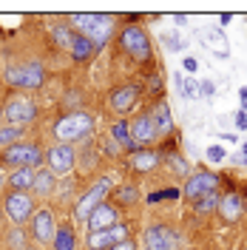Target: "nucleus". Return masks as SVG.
Wrapping results in <instances>:
<instances>
[{"instance_id":"nucleus-1","label":"nucleus","mask_w":247,"mask_h":250,"mask_svg":"<svg viewBox=\"0 0 247 250\" xmlns=\"http://www.w3.org/2000/svg\"><path fill=\"white\" fill-rule=\"evenodd\" d=\"M94 128H97L94 114H88V111H65L54 120L51 137H54V142L77 148L80 142H88V137H94Z\"/></svg>"},{"instance_id":"nucleus-2","label":"nucleus","mask_w":247,"mask_h":250,"mask_svg":"<svg viewBox=\"0 0 247 250\" xmlns=\"http://www.w3.org/2000/svg\"><path fill=\"white\" fill-rule=\"evenodd\" d=\"M3 83L12 88V94L40 91L43 83H46V65H43V60L12 62V65L3 68Z\"/></svg>"},{"instance_id":"nucleus-3","label":"nucleus","mask_w":247,"mask_h":250,"mask_svg":"<svg viewBox=\"0 0 247 250\" xmlns=\"http://www.w3.org/2000/svg\"><path fill=\"white\" fill-rule=\"evenodd\" d=\"M65 23L74 34L91 40L97 51L105 48L111 43V37H114V15H68Z\"/></svg>"},{"instance_id":"nucleus-4","label":"nucleus","mask_w":247,"mask_h":250,"mask_svg":"<svg viewBox=\"0 0 247 250\" xmlns=\"http://www.w3.org/2000/svg\"><path fill=\"white\" fill-rule=\"evenodd\" d=\"M43 162H46V151H43L40 142H34V140L15 142V145L0 151V171H6V173L17 171V168L37 171V168H43Z\"/></svg>"},{"instance_id":"nucleus-5","label":"nucleus","mask_w":247,"mask_h":250,"mask_svg":"<svg viewBox=\"0 0 247 250\" xmlns=\"http://www.w3.org/2000/svg\"><path fill=\"white\" fill-rule=\"evenodd\" d=\"M117 46L128 60L134 62H151L154 57V46H151V37L142 23H125L120 34H117Z\"/></svg>"},{"instance_id":"nucleus-6","label":"nucleus","mask_w":247,"mask_h":250,"mask_svg":"<svg viewBox=\"0 0 247 250\" xmlns=\"http://www.w3.org/2000/svg\"><path fill=\"white\" fill-rule=\"evenodd\" d=\"M57 228H60V222H57L54 208H48V205H37L34 216H31L29 225H26V233L31 236L34 245H40V248L48 250L51 248V242H54V236H57Z\"/></svg>"},{"instance_id":"nucleus-7","label":"nucleus","mask_w":247,"mask_h":250,"mask_svg":"<svg viewBox=\"0 0 247 250\" xmlns=\"http://www.w3.org/2000/svg\"><path fill=\"white\" fill-rule=\"evenodd\" d=\"M111 190H114V176H100V179H94L91 188H85L82 193L77 196V202H74V219H77L80 225H85V219L91 213L94 208L100 202H105L111 196Z\"/></svg>"},{"instance_id":"nucleus-8","label":"nucleus","mask_w":247,"mask_h":250,"mask_svg":"<svg viewBox=\"0 0 247 250\" xmlns=\"http://www.w3.org/2000/svg\"><path fill=\"white\" fill-rule=\"evenodd\" d=\"M37 117H40V108H37V103L31 100L29 94H12V97L3 103V123L6 125L29 128Z\"/></svg>"},{"instance_id":"nucleus-9","label":"nucleus","mask_w":247,"mask_h":250,"mask_svg":"<svg viewBox=\"0 0 247 250\" xmlns=\"http://www.w3.org/2000/svg\"><path fill=\"white\" fill-rule=\"evenodd\" d=\"M34 210H37V199L31 193H23V190H6L3 193V213L15 228H26L29 219L34 216Z\"/></svg>"},{"instance_id":"nucleus-10","label":"nucleus","mask_w":247,"mask_h":250,"mask_svg":"<svg viewBox=\"0 0 247 250\" xmlns=\"http://www.w3.org/2000/svg\"><path fill=\"white\" fill-rule=\"evenodd\" d=\"M142 250H182V233L165 222H154L142 230Z\"/></svg>"},{"instance_id":"nucleus-11","label":"nucleus","mask_w":247,"mask_h":250,"mask_svg":"<svg viewBox=\"0 0 247 250\" xmlns=\"http://www.w3.org/2000/svg\"><path fill=\"white\" fill-rule=\"evenodd\" d=\"M43 165L57 179L60 176H68V173L77 171V148L74 145H62V142H51L46 148V162Z\"/></svg>"},{"instance_id":"nucleus-12","label":"nucleus","mask_w":247,"mask_h":250,"mask_svg":"<svg viewBox=\"0 0 247 250\" xmlns=\"http://www.w3.org/2000/svg\"><path fill=\"white\" fill-rule=\"evenodd\" d=\"M139 97H142V85H139V83L117 85V88H111V94H108V108L114 111L120 120H125V117L134 111V105L139 103Z\"/></svg>"},{"instance_id":"nucleus-13","label":"nucleus","mask_w":247,"mask_h":250,"mask_svg":"<svg viewBox=\"0 0 247 250\" xmlns=\"http://www.w3.org/2000/svg\"><path fill=\"white\" fill-rule=\"evenodd\" d=\"M125 239H131V228H128V222H117L114 228L85 233V250H111Z\"/></svg>"},{"instance_id":"nucleus-14","label":"nucleus","mask_w":247,"mask_h":250,"mask_svg":"<svg viewBox=\"0 0 247 250\" xmlns=\"http://www.w3.org/2000/svg\"><path fill=\"white\" fill-rule=\"evenodd\" d=\"M219 182H222V176H219V173H213V171H207V168L193 171V173L185 179L182 196H185L187 202H196V199H199V196H205V193L219 190Z\"/></svg>"},{"instance_id":"nucleus-15","label":"nucleus","mask_w":247,"mask_h":250,"mask_svg":"<svg viewBox=\"0 0 247 250\" xmlns=\"http://www.w3.org/2000/svg\"><path fill=\"white\" fill-rule=\"evenodd\" d=\"M117 222H123V213H120V208L114 202H100L97 208H94L91 213H88V219H85V230L88 233H94V230H105V228H114Z\"/></svg>"},{"instance_id":"nucleus-16","label":"nucleus","mask_w":247,"mask_h":250,"mask_svg":"<svg viewBox=\"0 0 247 250\" xmlns=\"http://www.w3.org/2000/svg\"><path fill=\"white\" fill-rule=\"evenodd\" d=\"M245 210H247V202H245V196H242L239 190H227V193H222L216 213H219V219H222L225 225H236L239 219L245 216Z\"/></svg>"},{"instance_id":"nucleus-17","label":"nucleus","mask_w":247,"mask_h":250,"mask_svg":"<svg viewBox=\"0 0 247 250\" xmlns=\"http://www.w3.org/2000/svg\"><path fill=\"white\" fill-rule=\"evenodd\" d=\"M165 162V154L156 148H137L134 154H128V168L134 173H151Z\"/></svg>"},{"instance_id":"nucleus-18","label":"nucleus","mask_w":247,"mask_h":250,"mask_svg":"<svg viewBox=\"0 0 247 250\" xmlns=\"http://www.w3.org/2000/svg\"><path fill=\"white\" fill-rule=\"evenodd\" d=\"M128 123H131V140H134L137 148H151L156 142V128H154V123H151V117H148V111L137 114V117L128 120Z\"/></svg>"},{"instance_id":"nucleus-19","label":"nucleus","mask_w":247,"mask_h":250,"mask_svg":"<svg viewBox=\"0 0 247 250\" xmlns=\"http://www.w3.org/2000/svg\"><path fill=\"white\" fill-rule=\"evenodd\" d=\"M148 117H151V123H154V128H156V140H165V137L173 134V114H170V105L162 97L148 108Z\"/></svg>"},{"instance_id":"nucleus-20","label":"nucleus","mask_w":247,"mask_h":250,"mask_svg":"<svg viewBox=\"0 0 247 250\" xmlns=\"http://www.w3.org/2000/svg\"><path fill=\"white\" fill-rule=\"evenodd\" d=\"M57 176L48 171L46 165L43 168H37L34 171V182H31V196L37 199V202H46V199H51L54 193H57Z\"/></svg>"},{"instance_id":"nucleus-21","label":"nucleus","mask_w":247,"mask_h":250,"mask_svg":"<svg viewBox=\"0 0 247 250\" xmlns=\"http://www.w3.org/2000/svg\"><path fill=\"white\" fill-rule=\"evenodd\" d=\"M202 40H205L202 46L210 48L216 60H227V57H230V46H227V37H225L222 29H205L202 31Z\"/></svg>"},{"instance_id":"nucleus-22","label":"nucleus","mask_w":247,"mask_h":250,"mask_svg":"<svg viewBox=\"0 0 247 250\" xmlns=\"http://www.w3.org/2000/svg\"><path fill=\"white\" fill-rule=\"evenodd\" d=\"M108 137L120 145V151H125V154H134V151H137V145L131 140V123H128V120H114Z\"/></svg>"},{"instance_id":"nucleus-23","label":"nucleus","mask_w":247,"mask_h":250,"mask_svg":"<svg viewBox=\"0 0 247 250\" xmlns=\"http://www.w3.org/2000/svg\"><path fill=\"white\" fill-rule=\"evenodd\" d=\"M108 202H114L117 208H131L139 202V188L137 182H123V185H114Z\"/></svg>"},{"instance_id":"nucleus-24","label":"nucleus","mask_w":247,"mask_h":250,"mask_svg":"<svg viewBox=\"0 0 247 250\" xmlns=\"http://www.w3.org/2000/svg\"><path fill=\"white\" fill-rule=\"evenodd\" d=\"M31 182H34V171H31V168H17V171L6 173V185H9V190L31 193Z\"/></svg>"},{"instance_id":"nucleus-25","label":"nucleus","mask_w":247,"mask_h":250,"mask_svg":"<svg viewBox=\"0 0 247 250\" xmlns=\"http://www.w3.org/2000/svg\"><path fill=\"white\" fill-rule=\"evenodd\" d=\"M74 248H77V230H74V225L62 222L60 228H57V236H54V242H51L48 250H74Z\"/></svg>"},{"instance_id":"nucleus-26","label":"nucleus","mask_w":247,"mask_h":250,"mask_svg":"<svg viewBox=\"0 0 247 250\" xmlns=\"http://www.w3.org/2000/svg\"><path fill=\"white\" fill-rule=\"evenodd\" d=\"M71 60L77 62V65H82V62H88L97 57V46H94L91 40H85V37H80L77 34V40H74V46H71Z\"/></svg>"},{"instance_id":"nucleus-27","label":"nucleus","mask_w":247,"mask_h":250,"mask_svg":"<svg viewBox=\"0 0 247 250\" xmlns=\"http://www.w3.org/2000/svg\"><path fill=\"white\" fill-rule=\"evenodd\" d=\"M51 40H54L62 51H71L74 40H77V34L68 29V23H57V26H51Z\"/></svg>"},{"instance_id":"nucleus-28","label":"nucleus","mask_w":247,"mask_h":250,"mask_svg":"<svg viewBox=\"0 0 247 250\" xmlns=\"http://www.w3.org/2000/svg\"><path fill=\"white\" fill-rule=\"evenodd\" d=\"M26 140V128H20V125H0V151L3 148H9V145H15V142H23Z\"/></svg>"},{"instance_id":"nucleus-29","label":"nucleus","mask_w":247,"mask_h":250,"mask_svg":"<svg viewBox=\"0 0 247 250\" xmlns=\"http://www.w3.org/2000/svg\"><path fill=\"white\" fill-rule=\"evenodd\" d=\"M219 199H222V193H219V190H210V193H205V196H199V199L193 202V210H196L199 216H207V213H213L219 208Z\"/></svg>"},{"instance_id":"nucleus-30","label":"nucleus","mask_w":247,"mask_h":250,"mask_svg":"<svg viewBox=\"0 0 247 250\" xmlns=\"http://www.w3.org/2000/svg\"><path fill=\"white\" fill-rule=\"evenodd\" d=\"M26 239H29L26 228H15V225H9V228H6V248H9V250H26V248H29V245H26Z\"/></svg>"},{"instance_id":"nucleus-31","label":"nucleus","mask_w":247,"mask_h":250,"mask_svg":"<svg viewBox=\"0 0 247 250\" xmlns=\"http://www.w3.org/2000/svg\"><path fill=\"white\" fill-rule=\"evenodd\" d=\"M176 91H179V97H185V100H199V80L176 74Z\"/></svg>"},{"instance_id":"nucleus-32","label":"nucleus","mask_w":247,"mask_h":250,"mask_svg":"<svg viewBox=\"0 0 247 250\" xmlns=\"http://www.w3.org/2000/svg\"><path fill=\"white\" fill-rule=\"evenodd\" d=\"M165 165H168L176 176H190V165H187V159L179 154V151H168V154H165Z\"/></svg>"},{"instance_id":"nucleus-33","label":"nucleus","mask_w":247,"mask_h":250,"mask_svg":"<svg viewBox=\"0 0 247 250\" xmlns=\"http://www.w3.org/2000/svg\"><path fill=\"white\" fill-rule=\"evenodd\" d=\"M179 196H182V190H179V188H165V190L148 193V196H145V202H148V205H159L162 199H179Z\"/></svg>"},{"instance_id":"nucleus-34","label":"nucleus","mask_w":247,"mask_h":250,"mask_svg":"<svg viewBox=\"0 0 247 250\" xmlns=\"http://www.w3.org/2000/svg\"><path fill=\"white\" fill-rule=\"evenodd\" d=\"M205 159H207V162H210V165H219V162H225V159H227V151H225V145H207V148H205Z\"/></svg>"},{"instance_id":"nucleus-35","label":"nucleus","mask_w":247,"mask_h":250,"mask_svg":"<svg viewBox=\"0 0 247 250\" xmlns=\"http://www.w3.org/2000/svg\"><path fill=\"white\" fill-rule=\"evenodd\" d=\"M162 40H165V48L168 51H185V40H182V34H176V31H168V34H162Z\"/></svg>"},{"instance_id":"nucleus-36","label":"nucleus","mask_w":247,"mask_h":250,"mask_svg":"<svg viewBox=\"0 0 247 250\" xmlns=\"http://www.w3.org/2000/svg\"><path fill=\"white\" fill-rule=\"evenodd\" d=\"M199 97H205V100L216 97V83H213V80H202L199 83Z\"/></svg>"},{"instance_id":"nucleus-37","label":"nucleus","mask_w":247,"mask_h":250,"mask_svg":"<svg viewBox=\"0 0 247 250\" xmlns=\"http://www.w3.org/2000/svg\"><path fill=\"white\" fill-rule=\"evenodd\" d=\"M182 68H185L187 74H196V71H199V60L190 57V54H185V57H182Z\"/></svg>"},{"instance_id":"nucleus-38","label":"nucleus","mask_w":247,"mask_h":250,"mask_svg":"<svg viewBox=\"0 0 247 250\" xmlns=\"http://www.w3.org/2000/svg\"><path fill=\"white\" fill-rule=\"evenodd\" d=\"M148 91L151 94H162V74H151V80H148Z\"/></svg>"},{"instance_id":"nucleus-39","label":"nucleus","mask_w":247,"mask_h":250,"mask_svg":"<svg viewBox=\"0 0 247 250\" xmlns=\"http://www.w3.org/2000/svg\"><path fill=\"white\" fill-rule=\"evenodd\" d=\"M233 123H236V128L239 131H247V111H236V117H233Z\"/></svg>"},{"instance_id":"nucleus-40","label":"nucleus","mask_w":247,"mask_h":250,"mask_svg":"<svg viewBox=\"0 0 247 250\" xmlns=\"http://www.w3.org/2000/svg\"><path fill=\"white\" fill-rule=\"evenodd\" d=\"M105 154H108V156H117V154H123V151H120V145H117V142L111 140V137L105 140Z\"/></svg>"},{"instance_id":"nucleus-41","label":"nucleus","mask_w":247,"mask_h":250,"mask_svg":"<svg viewBox=\"0 0 247 250\" xmlns=\"http://www.w3.org/2000/svg\"><path fill=\"white\" fill-rule=\"evenodd\" d=\"M111 250H139V248H137V242H134V239H125V242H120L117 248H111Z\"/></svg>"},{"instance_id":"nucleus-42","label":"nucleus","mask_w":247,"mask_h":250,"mask_svg":"<svg viewBox=\"0 0 247 250\" xmlns=\"http://www.w3.org/2000/svg\"><path fill=\"white\" fill-rule=\"evenodd\" d=\"M239 105H242V111H247V85L239 88Z\"/></svg>"},{"instance_id":"nucleus-43","label":"nucleus","mask_w":247,"mask_h":250,"mask_svg":"<svg viewBox=\"0 0 247 250\" xmlns=\"http://www.w3.org/2000/svg\"><path fill=\"white\" fill-rule=\"evenodd\" d=\"M170 20H173L176 26H187V15H173Z\"/></svg>"},{"instance_id":"nucleus-44","label":"nucleus","mask_w":247,"mask_h":250,"mask_svg":"<svg viewBox=\"0 0 247 250\" xmlns=\"http://www.w3.org/2000/svg\"><path fill=\"white\" fill-rule=\"evenodd\" d=\"M9 190V185H6V171H0V196Z\"/></svg>"},{"instance_id":"nucleus-45","label":"nucleus","mask_w":247,"mask_h":250,"mask_svg":"<svg viewBox=\"0 0 247 250\" xmlns=\"http://www.w3.org/2000/svg\"><path fill=\"white\" fill-rule=\"evenodd\" d=\"M219 140L222 142H239V137H236V134H219Z\"/></svg>"},{"instance_id":"nucleus-46","label":"nucleus","mask_w":247,"mask_h":250,"mask_svg":"<svg viewBox=\"0 0 247 250\" xmlns=\"http://www.w3.org/2000/svg\"><path fill=\"white\" fill-rule=\"evenodd\" d=\"M233 162H236V165H247V156H242V154H233Z\"/></svg>"},{"instance_id":"nucleus-47","label":"nucleus","mask_w":247,"mask_h":250,"mask_svg":"<svg viewBox=\"0 0 247 250\" xmlns=\"http://www.w3.org/2000/svg\"><path fill=\"white\" fill-rule=\"evenodd\" d=\"M0 230H6V213H0Z\"/></svg>"},{"instance_id":"nucleus-48","label":"nucleus","mask_w":247,"mask_h":250,"mask_svg":"<svg viewBox=\"0 0 247 250\" xmlns=\"http://www.w3.org/2000/svg\"><path fill=\"white\" fill-rule=\"evenodd\" d=\"M242 156H247V142H242V151H239Z\"/></svg>"},{"instance_id":"nucleus-49","label":"nucleus","mask_w":247,"mask_h":250,"mask_svg":"<svg viewBox=\"0 0 247 250\" xmlns=\"http://www.w3.org/2000/svg\"><path fill=\"white\" fill-rule=\"evenodd\" d=\"M26 250H46V248H40V245H29Z\"/></svg>"},{"instance_id":"nucleus-50","label":"nucleus","mask_w":247,"mask_h":250,"mask_svg":"<svg viewBox=\"0 0 247 250\" xmlns=\"http://www.w3.org/2000/svg\"><path fill=\"white\" fill-rule=\"evenodd\" d=\"M0 125H3V105H0Z\"/></svg>"},{"instance_id":"nucleus-51","label":"nucleus","mask_w":247,"mask_h":250,"mask_svg":"<svg viewBox=\"0 0 247 250\" xmlns=\"http://www.w3.org/2000/svg\"><path fill=\"white\" fill-rule=\"evenodd\" d=\"M245 250H247V248H245Z\"/></svg>"}]
</instances>
